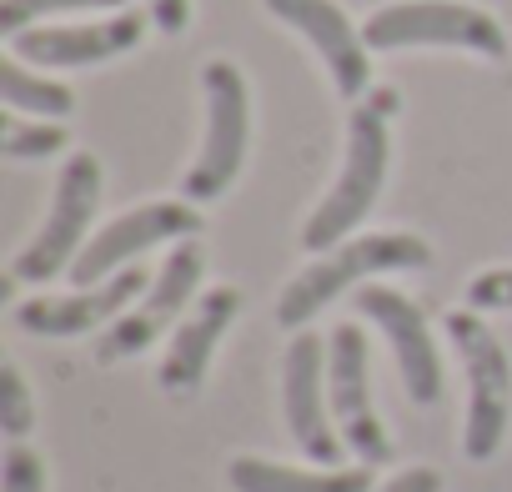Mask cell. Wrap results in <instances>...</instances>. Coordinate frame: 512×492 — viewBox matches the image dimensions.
Instances as JSON below:
<instances>
[{
  "label": "cell",
  "mask_w": 512,
  "mask_h": 492,
  "mask_svg": "<svg viewBox=\"0 0 512 492\" xmlns=\"http://www.w3.org/2000/svg\"><path fill=\"white\" fill-rule=\"evenodd\" d=\"M397 106H402L397 86H372L362 101H352L342 171H337L332 191L312 206V216L302 226V246L312 257L342 246L362 226V216L377 206L382 181H387V161H392V116H397Z\"/></svg>",
  "instance_id": "cell-1"
},
{
  "label": "cell",
  "mask_w": 512,
  "mask_h": 492,
  "mask_svg": "<svg viewBox=\"0 0 512 492\" xmlns=\"http://www.w3.org/2000/svg\"><path fill=\"white\" fill-rule=\"evenodd\" d=\"M432 267V246L417 231H362L332 252H322L312 267H302L282 297H277V322L287 332H302L322 307H332L342 292L367 287L382 272H427Z\"/></svg>",
  "instance_id": "cell-2"
},
{
  "label": "cell",
  "mask_w": 512,
  "mask_h": 492,
  "mask_svg": "<svg viewBox=\"0 0 512 492\" xmlns=\"http://www.w3.org/2000/svg\"><path fill=\"white\" fill-rule=\"evenodd\" d=\"M362 41L372 51H412V46H447L482 61H502L512 51L502 21L467 0H392L362 21Z\"/></svg>",
  "instance_id": "cell-3"
},
{
  "label": "cell",
  "mask_w": 512,
  "mask_h": 492,
  "mask_svg": "<svg viewBox=\"0 0 512 492\" xmlns=\"http://www.w3.org/2000/svg\"><path fill=\"white\" fill-rule=\"evenodd\" d=\"M201 101H206V136H201L196 161L181 176L186 201L226 196L246 166V151H251V86H246L241 66H231L226 56L206 61L201 66Z\"/></svg>",
  "instance_id": "cell-4"
},
{
  "label": "cell",
  "mask_w": 512,
  "mask_h": 492,
  "mask_svg": "<svg viewBox=\"0 0 512 492\" xmlns=\"http://www.w3.org/2000/svg\"><path fill=\"white\" fill-rule=\"evenodd\" d=\"M447 337L452 352L462 357L467 372V427H462V452L472 462H492L502 437H507V417H512V362L497 342V332L482 322V312L462 307L447 312Z\"/></svg>",
  "instance_id": "cell-5"
},
{
  "label": "cell",
  "mask_w": 512,
  "mask_h": 492,
  "mask_svg": "<svg viewBox=\"0 0 512 492\" xmlns=\"http://www.w3.org/2000/svg\"><path fill=\"white\" fill-rule=\"evenodd\" d=\"M96 206H101V161L91 151H76V156H66V166L56 176V196H51L41 231L16 252L11 277L16 282H51V277L71 272L81 246L91 241Z\"/></svg>",
  "instance_id": "cell-6"
},
{
  "label": "cell",
  "mask_w": 512,
  "mask_h": 492,
  "mask_svg": "<svg viewBox=\"0 0 512 492\" xmlns=\"http://www.w3.org/2000/svg\"><path fill=\"white\" fill-rule=\"evenodd\" d=\"M327 402H332V422L342 442L367 467H387L397 457L377 417V402H372V357H367V337L357 322H342L327 337Z\"/></svg>",
  "instance_id": "cell-7"
},
{
  "label": "cell",
  "mask_w": 512,
  "mask_h": 492,
  "mask_svg": "<svg viewBox=\"0 0 512 492\" xmlns=\"http://www.w3.org/2000/svg\"><path fill=\"white\" fill-rule=\"evenodd\" d=\"M201 272H206V246H201L196 236L176 241L171 257L161 262V277H151L146 297H141L131 312H121V317L106 327V337L96 342V362H101V367H116V362L146 352V347L191 307V297L201 292Z\"/></svg>",
  "instance_id": "cell-8"
},
{
  "label": "cell",
  "mask_w": 512,
  "mask_h": 492,
  "mask_svg": "<svg viewBox=\"0 0 512 492\" xmlns=\"http://www.w3.org/2000/svg\"><path fill=\"white\" fill-rule=\"evenodd\" d=\"M201 231V211L196 201H146V206H131L121 211L116 221H106L101 231H91V241L81 246L76 267L66 272L76 287H96L116 272H126L141 252H151V246L161 241H186Z\"/></svg>",
  "instance_id": "cell-9"
},
{
  "label": "cell",
  "mask_w": 512,
  "mask_h": 492,
  "mask_svg": "<svg viewBox=\"0 0 512 492\" xmlns=\"http://www.w3.org/2000/svg\"><path fill=\"white\" fill-rule=\"evenodd\" d=\"M357 312L387 337L392 362H397V377H402V392L417 407H432L442 397V357H437L427 312L412 297H402L397 287H382V282L357 287Z\"/></svg>",
  "instance_id": "cell-10"
},
{
  "label": "cell",
  "mask_w": 512,
  "mask_h": 492,
  "mask_svg": "<svg viewBox=\"0 0 512 492\" xmlns=\"http://www.w3.org/2000/svg\"><path fill=\"white\" fill-rule=\"evenodd\" d=\"M322 377H327V342L302 327L282 352V417H287L292 442L307 457H317L322 467H337L347 442L332 422V402H322Z\"/></svg>",
  "instance_id": "cell-11"
},
{
  "label": "cell",
  "mask_w": 512,
  "mask_h": 492,
  "mask_svg": "<svg viewBox=\"0 0 512 492\" xmlns=\"http://www.w3.org/2000/svg\"><path fill=\"white\" fill-rule=\"evenodd\" d=\"M267 16L292 26L312 51L317 61L327 66L337 96L347 101H362L372 91V46L362 41V31L347 21V11L337 0H262Z\"/></svg>",
  "instance_id": "cell-12"
},
{
  "label": "cell",
  "mask_w": 512,
  "mask_h": 492,
  "mask_svg": "<svg viewBox=\"0 0 512 492\" xmlns=\"http://www.w3.org/2000/svg\"><path fill=\"white\" fill-rule=\"evenodd\" d=\"M146 21L141 11H111L106 21H86V26H31L21 36H11V56H21L26 66H41V71H71V66H101V61H116L126 51L141 46L146 36Z\"/></svg>",
  "instance_id": "cell-13"
},
{
  "label": "cell",
  "mask_w": 512,
  "mask_h": 492,
  "mask_svg": "<svg viewBox=\"0 0 512 492\" xmlns=\"http://www.w3.org/2000/svg\"><path fill=\"white\" fill-rule=\"evenodd\" d=\"M151 287V277L141 267H126L96 287H76L66 297H31L16 307V327L31 337H81L96 327H111L141 292Z\"/></svg>",
  "instance_id": "cell-14"
},
{
  "label": "cell",
  "mask_w": 512,
  "mask_h": 492,
  "mask_svg": "<svg viewBox=\"0 0 512 492\" xmlns=\"http://www.w3.org/2000/svg\"><path fill=\"white\" fill-rule=\"evenodd\" d=\"M241 317V292L236 287H206L201 292V302L186 312V322L176 327V337H171V347H166V357H161V367H156V387L166 392V397H191V392H201V382H206V372H211V357H216V347H221V337L231 332V322Z\"/></svg>",
  "instance_id": "cell-15"
},
{
  "label": "cell",
  "mask_w": 512,
  "mask_h": 492,
  "mask_svg": "<svg viewBox=\"0 0 512 492\" xmlns=\"http://www.w3.org/2000/svg\"><path fill=\"white\" fill-rule=\"evenodd\" d=\"M231 492H372V467H292L241 452L226 462Z\"/></svg>",
  "instance_id": "cell-16"
},
{
  "label": "cell",
  "mask_w": 512,
  "mask_h": 492,
  "mask_svg": "<svg viewBox=\"0 0 512 492\" xmlns=\"http://www.w3.org/2000/svg\"><path fill=\"white\" fill-rule=\"evenodd\" d=\"M0 96H6V111H21V116H41V121H61L76 111V91L31 71L21 56H6L0 61Z\"/></svg>",
  "instance_id": "cell-17"
},
{
  "label": "cell",
  "mask_w": 512,
  "mask_h": 492,
  "mask_svg": "<svg viewBox=\"0 0 512 492\" xmlns=\"http://www.w3.org/2000/svg\"><path fill=\"white\" fill-rule=\"evenodd\" d=\"M66 126L61 121H41V116H21L11 111L6 116V131H0V151L11 161H46L56 151H66Z\"/></svg>",
  "instance_id": "cell-18"
},
{
  "label": "cell",
  "mask_w": 512,
  "mask_h": 492,
  "mask_svg": "<svg viewBox=\"0 0 512 492\" xmlns=\"http://www.w3.org/2000/svg\"><path fill=\"white\" fill-rule=\"evenodd\" d=\"M66 11H131L126 0H6L0 6V36H21L41 26V16H66Z\"/></svg>",
  "instance_id": "cell-19"
},
{
  "label": "cell",
  "mask_w": 512,
  "mask_h": 492,
  "mask_svg": "<svg viewBox=\"0 0 512 492\" xmlns=\"http://www.w3.org/2000/svg\"><path fill=\"white\" fill-rule=\"evenodd\" d=\"M36 427V397L21 377L16 362L0 367V432H6V442H26V432Z\"/></svg>",
  "instance_id": "cell-20"
},
{
  "label": "cell",
  "mask_w": 512,
  "mask_h": 492,
  "mask_svg": "<svg viewBox=\"0 0 512 492\" xmlns=\"http://www.w3.org/2000/svg\"><path fill=\"white\" fill-rule=\"evenodd\" d=\"M46 487H51L46 457L26 442H11L6 462H0V492H46Z\"/></svg>",
  "instance_id": "cell-21"
},
{
  "label": "cell",
  "mask_w": 512,
  "mask_h": 492,
  "mask_svg": "<svg viewBox=\"0 0 512 492\" xmlns=\"http://www.w3.org/2000/svg\"><path fill=\"white\" fill-rule=\"evenodd\" d=\"M467 307L472 312H512V267H492V272H477L467 282Z\"/></svg>",
  "instance_id": "cell-22"
},
{
  "label": "cell",
  "mask_w": 512,
  "mask_h": 492,
  "mask_svg": "<svg viewBox=\"0 0 512 492\" xmlns=\"http://www.w3.org/2000/svg\"><path fill=\"white\" fill-rule=\"evenodd\" d=\"M377 492H442V472L437 467H402Z\"/></svg>",
  "instance_id": "cell-23"
},
{
  "label": "cell",
  "mask_w": 512,
  "mask_h": 492,
  "mask_svg": "<svg viewBox=\"0 0 512 492\" xmlns=\"http://www.w3.org/2000/svg\"><path fill=\"white\" fill-rule=\"evenodd\" d=\"M151 26H161V36H181L191 21V0H146Z\"/></svg>",
  "instance_id": "cell-24"
}]
</instances>
